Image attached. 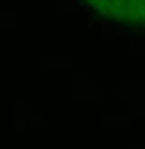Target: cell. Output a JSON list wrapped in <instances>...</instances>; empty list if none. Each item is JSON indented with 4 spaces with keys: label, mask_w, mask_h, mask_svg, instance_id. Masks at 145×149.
<instances>
[{
    "label": "cell",
    "mask_w": 145,
    "mask_h": 149,
    "mask_svg": "<svg viewBox=\"0 0 145 149\" xmlns=\"http://www.w3.org/2000/svg\"><path fill=\"white\" fill-rule=\"evenodd\" d=\"M98 17L114 24L145 29V0H82Z\"/></svg>",
    "instance_id": "6da1fadb"
}]
</instances>
